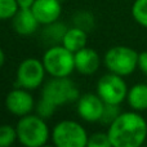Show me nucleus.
Listing matches in <instances>:
<instances>
[{"label":"nucleus","mask_w":147,"mask_h":147,"mask_svg":"<svg viewBox=\"0 0 147 147\" xmlns=\"http://www.w3.org/2000/svg\"><path fill=\"white\" fill-rule=\"evenodd\" d=\"M112 147H141L147 138V121L138 111L121 112L107 129Z\"/></svg>","instance_id":"nucleus-1"},{"label":"nucleus","mask_w":147,"mask_h":147,"mask_svg":"<svg viewBox=\"0 0 147 147\" xmlns=\"http://www.w3.org/2000/svg\"><path fill=\"white\" fill-rule=\"evenodd\" d=\"M16 129L18 142L23 147H41L47 145L52 133L45 119L38 114H28L20 117Z\"/></svg>","instance_id":"nucleus-2"},{"label":"nucleus","mask_w":147,"mask_h":147,"mask_svg":"<svg viewBox=\"0 0 147 147\" xmlns=\"http://www.w3.org/2000/svg\"><path fill=\"white\" fill-rule=\"evenodd\" d=\"M41 61L51 78H70L75 71V53L62 44L49 47L44 52Z\"/></svg>","instance_id":"nucleus-3"},{"label":"nucleus","mask_w":147,"mask_h":147,"mask_svg":"<svg viewBox=\"0 0 147 147\" xmlns=\"http://www.w3.org/2000/svg\"><path fill=\"white\" fill-rule=\"evenodd\" d=\"M80 97L76 84L70 78H51L41 89V99L53 107L76 102Z\"/></svg>","instance_id":"nucleus-4"},{"label":"nucleus","mask_w":147,"mask_h":147,"mask_svg":"<svg viewBox=\"0 0 147 147\" xmlns=\"http://www.w3.org/2000/svg\"><path fill=\"white\" fill-rule=\"evenodd\" d=\"M140 53L130 47L116 45L110 48L103 57V63L110 72L120 76H128L138 69Z\"/></svg>","instance_id":"nucleus-5"},{"label":"nucleus","mask_w":147,"mask_h":147,"mask_svg":"<svg viewBox=\"0 0 147 147\" xmlns=\"http://www.w3.org/2000/svg\"><path fill=\"white\" fill-rule=\"evenodd\" d=\"M51 138L56 147H86L88 133L75 120H62L52 129Z\"/></svg>","instance_id":"nucleus-6"},{"label":"nucleus","mask_w":147,"mask_h":147,"mask_svg":"<svg viewBox=\"0 0 147 147\" xmlns=\"http://www.w3.org/2000/svg\"><path fill=\"white\" fill-rule=\"evenodd\" d=\"M128 85L123 76L109 72L97 81V94L105 103L120 105L127 99Z\"/></svg>","instance_id":"nucleus-7"},{"label":"nucleus","mask_w":147,"mask_h":147,"mask_svg":"<svg viewBox=\"0 0 147 147\" xmlns=\"http://www.w3.org/2000/svg\"><path fill=\"white\" fill-rule=\"evenodd\" d=\"M45 67L43 61L38 58H26L20 63L16 72V81L20 88L35 90L40 88L45 79Z\"/></svg>","instance_id":"nucleus-8"},{"label":"nucleus","mask_w":147,"mask_h":147,"mask_svg":"<svg viewBox=\"0 0 147 147\" xmlns=\"http://www.w3.org/2000/svg\"><path fill=\"white\" fill-rule=\"evenodd\" d=\"M31 90L25 88H16L10 90L5 97V107L12 115L18 117L26 116L35 110V101H34Z\"/></svg>","instance_id":"nucleus-9"},{"label":"nucleus","mask_w":147,"mask_h":147,"mask_svg":"<svg viewBox=\"0 0 147 147\" xmlns=\"http://www.w3.org/2000/svg\"><path fill=\"white\" fill-rule=\"evenodd\" d=\"M105 105L97 93H85L76 101V112L84 121L97 123L101 121Z\"/></svg>","instance_id":"nucleus-10"},{"label":"nucleus","mask_w":147,"mask_h":147,"mask_svg":"<svg viewBox=\"0 0 147 147\" xmlns=\"http://www.w3.org/2000/svg\"><path fill=\"white\" fill-rule=\"evenodd\" d=\"M31 10L40 25H51L57 22L62 13V5L59 0H35Z\"/></svg>","instance_id":"nucleus-11"},{"label":"nucleus","mask_w":147,"mask_h":147,"mask_svg":"<svg viewBox=\"0 0 147 147\" xmlns=\"http://www.w3.org/2000/svg\"><path fill=\"white\" fill-rule=\"evenodd\" d=\"M101 65V57L94 49L85 48L75 53V71L81 75H93L98 71Z\"/></svg>","instance_id":"nucleus-12"},{"label":"nucleus","mask_w":147,"mask_h":147,"mask_svg":"<svg viewBox=\"0 0 147 147\" xmlns=\"http://www.w3.org/2000/svg\"><path fill=\"white\" fill-rule=\"evenodd\" d=\"M39 21L36 20L35 14L31 9H22L20 8L18 12L12 18L13 30L21 36L32 35L39 27Z\"/></svg>","instance_id":"nucleus-13"},{"label":"nucleus","mask_w":147,"mask_h":147,"mask_svg":"<svg viewBox=\"0 0 147 147\" xmlns=\"http://www.w3.org/2000/svg\"><path fill=\"white\" fill-rule=\"evenodd\" d=\"M86 43H88V35H86V31L83 28L78 27V26H74L66 30L62 39V45L65 48H67L69 51L76 53L78 51L85 48Z\"/></svg>","instance_id":"nucleus-14"},{"label":"nucleus","mask_w":147,"mask_h":147,"mask_svg":"<svg viewBox=\"0 0 147 147\" xmlns=\"http://www.w3.org/2000/svg\"><path fill=\"white\" fill-rule=\"evenodd\" d=\"M127 102L133 111H146L147 110V84H136L128 90Z\"/></svg>","instance_id":"nucleus-15"},{"label":"nucleus","mask_w":147,"mask_h":147,"mask_svg":"<svg viewBox=\"0 0 147 147\" xmlns=\"http://www.w3.org/2000/svg\"><path fill=\"white\" fill-rule=\"evenodd\" d=\"M66 30L67 27L63 23L53 22L51 25H45V28L43 30V39L51 45H58L62 43Z\"/></svg>","instance_id":"nucleus-16"},{"label":"nucleus","mask_w":147,"mask_h":147,"mask_svg":"<svg viewBox=\"0 0 147 147\" xmlns=\"http://www.w3.org/2000/svg\"><path fill=\"white\" fill-rule=\"evenodd\" d=\"M132 16L138 25L147 28V0H134L132 5Z\"/></svg>","instance_id":"nucleus-17"},{"label":"nucleus","mask_w":147,"mask_h":147,"mask_svg":"<svg viewBox=\"0 0 147 147\" xmlns=\"http://www.w3.org/2000/svg\"><path fill=\"white\" fill-rule=\"evenodd\" d=\"M18 141L17 129L12 125H0V147H12Z\"/></svg>","instance_id":"nucleus-18"},{"label":"nucleus","mask_w":147,"mask_h":147,"mask_svg":"<svg viewBox=\"0 0 147 147\" xmlns=\"http://www.w3.org/2000/svg\"><path fill=\"white\" fill-rule=\"evenodd\" d=\"M18 9L17 0H0V21L12 20Z\"/></svg>","instance_id":"nucleus-19"},{"label":"nucleus","mask_w":147,"mask_h":147,"mask_svg":"<svg viewBox=\"0 0 147 147\" xmlns=\"http://www.w3.org/2000/svg\"><path fill=\"white\" fill-rule=\"evenodd\" d=\"M86 147H112V143L107 132L106 133L97 132L89 136Z\"/></svg>","instance_id":"nucleus-20"},{"label":"nucleus","mask_w":147,"mask_h":147,"mask_svg":"<svg viewBox=\"0 0 147 147\" xmlns=\"http://www.w3.org/2000/svg\"><path fill=\"white\" fill-rule=\"evenodd\" d=\"M119 106L120 105H110V103L105 105V110H103V114H102V117H101V123L107 124V125L111 124V123L121 114Z\"/></svg>","instance_id":"nucleus-21"},{"label":"nucleus","mask_w":147,"mask_h":147,"mask_svg":"<svg viewBox=\"0 0 147 147\" xmlns=\"http://www.w3.org/2000/svg\"><path fill=\"white\" fill-rule=\"evenodd\" d=\"M35 111L39 116L44 117V119H48V117L53 116V114L56 112V107L49 105L48 102H45L44 99H40L35 106Z\"/></svg>","instance_id":"nucleus-22"},{"label":"nucleus","mask_w":147,"mask_h":147,"mask_svg":"<svg viewBox=\"0 0 147 147\" xmlns=\"http://www.w3.org/2000/svg\"><path fill=\"white\" fill-rule=\"evenodd\" d=\"M93 25H94L93 17L89 13H79L75 17V26H78V27L83 28L85 31L93 27Z\"/></svg>","instance_id":"nucleus-23"},{"label":"nucleus","mask_w":147,"mask_h":147,"mask_svg":"<svg viewBox=\"0 0 147 147\" xmlns=\"http://www.w3.org/2000/svg\"><path fill=\"white\" fill-rule=\"evenodd\" d=\"M138 69L147 75V52H142L138 56Z\"/></svg>","instance_id":"nucleus-24"},{"label":"nucleus","mask_w":147,"mask_h":147,"mask_svg":"<svg viewBox=\"0 0 147 147\" xmlns=\"http://www.w3.org/2000/svg\"><path fill=\"white\" fill-rule=\"evenodd\" d=\"M35 3V0H17V4L22 9H31Z\"/></svg>","instance_id":"nucleus-25"},{"label":"nucleus","mask_w":147,"mask_h":147,"mask_svg":"<svg viewBox=\"0 0 147 147\" xmlns=\"http://www.w3.org/2000/svg\"><path fill=\"white\" fill-rule=\"evenodd\" d=\"M4 63H5V53H4V51L0 48V69L4 66Z\"/></svg>","instance_id":"nucleus-26"},{"label":"nucleus","mask_w":147,"mask_h":147,"mask_svg":"<svg viewBox=\"0 0 147 147\" xmlns=\"http://www.w3.org/2000/svg\"><path fill=\"white\" fill-rule=\"evenodd\" d=\"M41 147H56L54 145H44V146H41Z\"/></svg>","instance_id":"nucleus-27"},{"label":"nucleus","mask_w":147,"mask_h":147,"mask_svg":"<svg viewBox=\"0 0 147 147\" xmlns=\"http://www.w3.org/2000/svg\"><path fill=\"white\" fill-rule=\"evenodd\" d=\"M59 1H61V3H62V1H63V0H59Z\"/></svg>","instance_id":"nucleus-28"},{"label":"nucleus","mask_w":147,"mask_h":147,"mask_svg":"<svg viewBox=\"0 0 147 147\" xmlns=\"http://www.w3.org/2000/svg\"><path fill=\"white\" fill-rule=\"evenodd\" d=\"M141 147H146V146H141Z\"/></svg>","instance_id":"nucleus-29"}]
</instances>
